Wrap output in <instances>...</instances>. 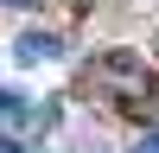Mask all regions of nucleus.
Listing matches in <instances>:
<instances>
[{"mask_svg": "<svg viewBox=\"0 0 159 153\" xmlns=\"http://www.w3.org/2000/svg\"><path fill=\"white\" fill-rule=\"evenodd\" d=\"M51 115H57V109H38V102H19L13 89H0V128H7L0 140H19V147H25V140H38L51 128Z\"/></svg>", "mask_w": 159, "mask_h": 153, "instance_id": "1", "label": "nucleus"}, {"mask_svg": "<svg viewBox=\"0 0 159 153\" xmlns=\"http://www.w3.org/2000/svg\"><path fill=\"white\" fill-rule=\"evenodd\" d=\"M13 58H19V64H57L64 45H57V32H25L19 45H13Z\"/></svg>", "mask_w": 159, "mask_h": 153, "instance_id": "2", "label": "nucleus"}, {"mask_svg": "<svg viewBox=\"0 0 159 153\" xmlns=\"http://www.w3.org/2000/svg\"><path fill=\"white\" fill-rule=\"evenodd\" d=\"M0 7H32V0H0Z\"/></svg>", "mask_w": 159, "mask_h": 153, "instance_id": "3", "label": "nucleus"}]
</instances>
